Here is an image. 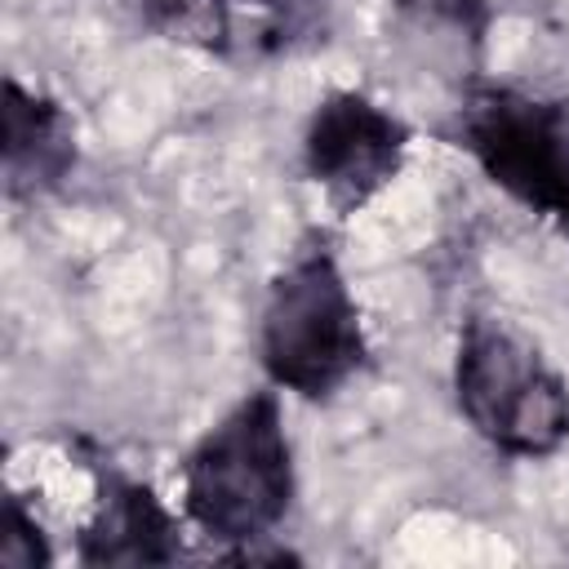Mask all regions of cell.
<instances>
[{
	"mask_svg": "<svg viewBox=\"0 0 569 569\" xmlns=\"http://www.w3.org/2000/svg\"><path fill=\"white\" fill-rule=\"evenodd\" d=\"M405 9L422 13V18H436V22H449L458 31H467L471 40L485 36L489 27V0H400Z\"/></svg>",
	"mask_w": 569,
	"mask_h": 569,
	"instance_id": "9c48e42d",
	"label": "cell"
},
{
	"mask_svg": "<svg viewBox=\"0 0 569 569\" xmlns=\"http://www.w3.org/2000/svg\"><path fill=\"white\" fill-rule=\"evenodd\" d=\"M147 31L196 53H227L231 4L227 0H138Z\"/></svg>",
	"mask_w": 569,
	"mask_h": 569,
	"instance_id": "52a82bcc",
	"label": "cell"
},
{
	"mask_svg": "<svg viewBox=\"0 0 569 569\" xmlns=\"http://www.w3.org/2000/svg\"><path fill=\"white\" fill-rule=\"evenodd\" d=\"M53 560V547L36 520V511L27 507L22 493L4 498V533H0V565L9 569H40Z\"/></svg>",
	"mask_w": 569,
	"mask_h": 569,
	"instance_id": "ba28073f",
	"label": "cell"
},
{
	"mask_svg": "<svg viewBox=\"0 0 569 569\" xmlns=\"http://www.w3.org/2000/svg\"><path fill=\"white\" fill-rule=\"evenodd\" d=\"M0 116H4V133H0L4 196L18 204V200H36V196H49L53 187H62L80 156L71 111L58 98L36 93L9 76Z\"/></svg>",
	"mask_w": 569,
	"mask_h": 569,
	"instance_id": "5b68a950",
	"label": "cell"
},
{
	"mask_svg": "<svg viewBox=\"0 0 569 569\" xmlns=\"http://www.w3.org/2000/svg\"><path fill=\"white\" fill-rule=\"evenodd\" d=\"M405 151H409L405 120L360 89L325 93L302 133L307 178L325 191L338 218L360 213L378 191H387L405 164Z\"/></svg>",
	"mask_w": 569,
	"mask_h": 569,
	"instance_id": "277c9868",
	"label": "cell"
},
{
	"mask_svg": "<svg viewBox=\"0 0 569 569\" xmlns=\"http://www.w3.org/2000/svg\"><path fill=\"white\" fill-rule=\"evenodd\" d=\"M453 396L471 431L507 458H547L569 440L565 373L502 316H471L462 325Z\"/></svg>",
	"mask_w": 569,
	"mask_h": 569,
	"instance_id": "7a4b0ae2",
	"label": "cell"
},
{
	"mask_svg": "<svg viewBox=\"0 0 569 569\" xmlns=\"http://www.w3.org/2000/svg\"><path fill=\"white\" fill-rule=\"evenodd\" d=\"M258 351L267 378L307 400H329L365 365L360 307L325 244L298 249L267 284Z\"/></svg>",
	"mask_w": 569,
	"mask_h": 569,
	"instance_id": "3957f363",
	"label": "cell"
},
{
	"mask_svg": "<svg viewBox=\"0 0 569 569\" xmlns=\"http://www.w3.org/2000/svg\"><path fill=\"white\" fill-rule=\"evenodd\" d=\"M253 4H262V9H284V4H293V0H253Z\"/></svg>",
	"mask_w": 569,
	"mask_h": 569,
	"instance_id": "30bf717a",
	"label": "cell"
},
{
	"mask_svg": "<svg viewBox=\"0 0 569 569\" xmlns=\"http://www.w3.org/2000/svg\"><path fill=\"white\" fill-rule=\"evenodd\" d=\"M76 556L84 565H169L182 556V547L169 507L147 485L102 476Z\"/></svg>",
	"mask_w": 569,
	"mask_h": 569,
	"instance_id": "8992f818",
	"label": "cell"
},
{
	"mask_svg": "<svg viewBox=\"0 0 569 569\" xmlns=\"http://www.w3.org/2000/svg\"><path fill=\"white\" fill-rule=\"evenodd\" d=\"M293 502V449L276 391H249L182 462L187 520L227 547L267 542Z\"/></svg>",
	"mask_w": 569,
	"mask_h": 569,
	"instance_id": "6da1fadb",
	"label": "cell"
}]
</instances>
